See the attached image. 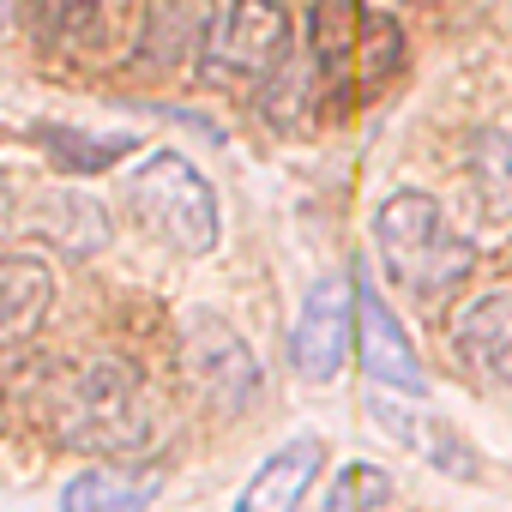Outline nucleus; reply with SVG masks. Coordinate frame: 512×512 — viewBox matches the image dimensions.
Masks as SVG:
<instances>
[{"label": "nucleus", "mask_w": 512, "mask_h": 512, "mask_svg": "<svg viewBox=\"0 0 512 512\" xmlns=\"http://www.w3.org/2000/svg\"><path fill=\"white\" fill-rule=\"evenodd\" d=\"M308 43L320 55V73L338 79L350 67V49H356V25H350V0H314L308 13Z\"/></svg>", "instance_id": "14"}, {"label": "nucleus", "mask_w": 512, "mask_h": 512, "mask_svg": "<svg viewBox=\"0 0 512 512\" xmlns=\"http://www.w3.org/2000/svg\"><path fill=\"white\" fill-rule=\"evenodd\" d=\"M13 7L19 0H0V37H7V25H13Z\"/></svg>", "instance_id": "18"}, {"label": "nucleus", "mask_w": 512, "mask_h": 512, "mask_svg": "<svg viewBox=\"0 0 512 512\" xmlns=\"http://www.w3.org/2000/svg\"><path fill=\"white\" fill-rule=\"evenodd\" d=\"M452 344L488 386H512V290L470 302L452 326Z\"/></svg>", "instance_id": "9"}, {"label": "nucleus", "mask_w": 512, "mask_h": 512, "mask_svg": "<svg viewBox=\"0 0 512 512\" xmlns=\"http://www.w3.org/2000/svg\"><path fill=\"white\" fill-rule=\"evenodd\" d=\"M290 61V19L278 0H235L205 37V79L211 85H266Z\"/></svg>", "instance_id": "4"}, {"label": "nucleus", "mask_w": 512, "mask_h": 512, "mask_svg": "<svg viewBox=\"0 0 512 512\" xmlns=\"http://www.w3.org/2000/svg\"><path fill=\"white\" fill-rule=\"evenodd\" d=\"M181 368H187L193 392H199L211 410H223V416L247 410V404H253V392H260V362H253V350H247L223 320H211V314L187 320Z\"/></svg>", "instance_id": "5"}, {"label": "nucleus", "mask_w": 512, "mask_h": 512, "mask_svg": "<svg viewBox=\"0 0 512 512\" xmlns=\"http://www.w3.org/2000/svg\"><path fill=\"white\" fill-rule=\"evenodd\" d=\"M470 175H476V193L494 217H512V133H476L470 145Z\"/></svg>", "instance_id": "13"}, {"label": "nucleus", "mask_w": 512, "mask_h": 512, "mask_svg": "<svg viewBox=\"0 0 512 512\" xmlns=\"http://www.w3.org/2000/svg\"><path fill=\"white\" fill-rule=\"evenodd\" d=\"M374 416H380V422H386L398 440H410L416 452H428V464H434V470H458V476H476V464H470V446H464L458 434H446L440 422H422V416H398L386 398L374 404Z\"/></svg>", "instance_id": "12"}, {"label": "nucleus", "mask_w": 512, "mask_h": 512, "mask_svg": "<svg viewBox=\"0 0 512 512\" xmlns=\"http://www.w3.org/2000/svg\"><path fill=\"white\" fill-rule=\"evenodd\" d=\"M350 332H356V284L350 278H320L302 296V314L290 326V362L302 380L326 386L344 356H350Z\"/></svg>", "instance_id": "6"}, {"label": "nucleus", "mask_w": 512, "mask_h": 512, "mask_svg": "<svg viewBox=\"0 0 512 512\" xmlns=\"http://www.w3.org/2000/svg\"><path fill=\"white\" fill-rule=\"evenodd\" d=\"M386 500H392V476H386L380 464H344L320 512H374V506H386Z\"/></svg>", "instance_id": "15"}, {"label": "nucleus", "mask_w": 512, "mask_h": 512, "mask_svg": "<svg viewBox=\"0 0 512 512\" xmlns=\"http://www.w3.org/2000/svg\"><path fill=\"white\" fill-rule=\"evenodd\" d=\"M55 302V278L31 253H0V350L31 338Z\"/></svg>", "instance_id": "11"}, {"label": "nucleus", "mask_w": 512, "mask_h": 512, "mask_svg": "<svg viewBox=\"0 0 512 512\" xmlns=\"http://www.w3.org/2000/svg\"><path fill=\"white\" fill-rule=\"evenodd\" d=\"M404 7H428V0H404Z\"/></svg>", "instance_id": "19"}, {"label": "nucleus", "mask_w": 512, "mask_h": 512, "mask_svg": "<svg viewBox=\"0 0 512 512\" xmlns=\"http://www.w3.org/2000/svg\"><path fill=\"white\" fill-rule=\"evenodd\" d=\"M374 247H380V266L392 284L416 290V296H446L470 278L476 266V247L464 235H452L446 211L434 193L422 187H404L380 205L374 217Z\"/></svg>", "instance_id": "1"}, {"label": "nucleus", "mask_w": 512, "mask_h": 512, "mask_svg": "<svg viewBox=\"0 0 512 512\" xmlns=\"http://www.w3.org/2000/svg\"><path fill=\"white\" fill-rule=\"evenodd\" d=\"M127 211L169 241L175 253H211L223 223H217V193L211 181L181 157V151H151L133 175H127Z\"/></svg>", "instance_id": "3"}, {"label": "nucleus", "mask_w": 512, "mask_h": 512, "mask_svg": "<svg viewBox=\"0 0 512 512\" xmlns=\"http://www.w3.org/2000/svg\"><path fill=\"white\" fill-rule=\"evenodd\" d=\"M97 7L103 0H31V13L49 37H85L97 25Z\"/></svg>", "instance_id": "17"}, {"label": "nucleus", "mask_w": 512, "mask_h": 512, "mask_svg": "<svg viewBox=\"0 0 512 512\" xmlns=\"http://www.w3.org/2000/svg\"><path fill=\"white\" fill-rule=\"evenodd\" d=\"M320 464H326V446H320L314 434L284 440L260 470L247 476V488L235 494V512H302V500H308Z\"/></svg>", "instance_id": "8"}, {"label": "nucleus", "mask_w": 512, "mask_h": 512, "mask_svg": "<svg viewBox=\"0 0 512 512\" xmlns=\"http://www.w3.org/2000/svg\"><path fill=\"white\" fill-rule=\"evenodd\" d=\"M37 139H43V145H55V151H61V163H67V169H79V175H85V169H109L115 157H127V151H133V139H127V133L85 139V133H73V127H43Z\"/></svg>", "instance_id": "16"}, {"label": "nucleus", "mask_w": 512, "mask_h": 512, "mask_svg": "<svg viewBox=\"0 0 512 512\" xmlns=\"http://www.w3.org/2000/svg\"><path fill=\"white\" fill-rule=\"evenodd\" d=\"M55 428L67 446L79 452H103V458H127L139 446H151V398L139 386V374L115 356H97L85 368L67 374L61 398H55Z\"/></svg>", "instance_id": "2"}, {"label": "nucleus", "mask_w": 512, "mask_h": 512, "mask_svg": "<svg viewBox=\"0 0 512 512\" xmlns=\"http://www.w3.org/2000/svg\"><path fill=\"white\" fill-rule=\"evenodd\" d=\"M356 356H362L374 386H392V392H410V398L428 392V374L416 362L410 332L398 326V314L380 302V290L368 278H356Z\"/></svg>", "instance_id": "7"}, {"label": "nucleus", "mask_w": 512, "mask_h": 512, "mask_svg": "<svg viewBox=\"0 0 512 512\" xmlns=\"http://www.w3.org/2000/svg\"><path fill=\"white\" fill-rule=\"evenodd\" d=\"M157 494H163V470L91 464L61 488V512H145Z\"/></svg>", "instance_id": "10"}]
</instances>
